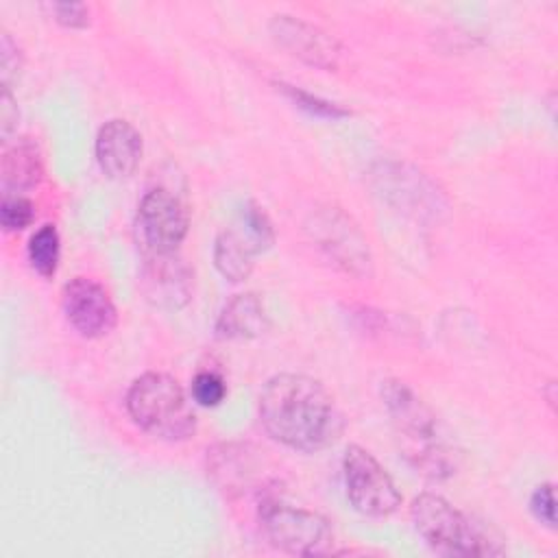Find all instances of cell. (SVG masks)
I'll use <instances>...</instances> for the list:
<instances>
[{
	"instance_id": "cell-1",
	"label": "cell",
	"mask_w": 558,
	"mask_h": 558,
	"mask_svg": "<svg viewBox=\"0 0 558 558\" xmlns=\"http://www.w3.org/2000/svg\"><path fill=\"white\" fill-rule=\"evenodd\" d=\"M257 410L270 438L305 453L331 447L344 429L342 412L331 392L307 375L281 373L270 377Z\"/></svg>"
},
{
	"instance_id": "cell-2",
	"label": "cell",
	"mask_w": 558,
	"mask_h": 558,
	"mask_svg": "<svg viewBox=\"0 0 558 558\" xmlns=\"http://www.w3.org/2000/svg\"><path fill=\"white\" fill-rule=\"evenodd\" d=\"M381 401L408 462L429 480L453 475L458 453L440 432L438 418L425 401L399 379H386L381 384Z\"/></svg>"
},
{
	"instance_id": "cell-3",
	"label": "cell",
	"mask_w": 558,
	"mask_h": 558,
	"mask_svg": "<svg viewBox=\"0 0 558 558\" xmlns=\"http://www.w3.org/2000/svg\"><path fill=\"white\" fill-rule=\"evenodd\" d=\"M133 423L161 440H185L196 432V414L181 384L166 373H144L126 392Z\"/></svg>"
},
{
	"instance_id": "cell-4",
	"label": "cell",
	"mask_w": 558,
	"mask_h": 558,
	"mask_svg": "<svg viewBox=\"0 0 558 558\" xmlns=\"http://www.w3.org/2000/svg\"><path fill=\"white\" fill-rule=\"evenodd\" d=\"M410 514L423 541L442 556H495L506 551L486 527L440 495H418L412 501Z\"/></svg>"
},
{
	"instance_id": "cell-5",
	"label": "cell",
	"mask_w": 558,
	"mask_h": 558,
	"mask_svg": "<svg viewBox=\"0 0 558 558\" xmlns=\"http://www.w3.org/2000/svg\"><path fill=\"white\" fill-rule=\"evenodd\" d=\"M257 519L266 538L281 551L294 556L333 554V530L318 512L294 508L279 497H262Z\"/></svg>"
},
{
	"instance_id": "cell-6",
	"label": "cell",
	"mask_w": 558,
	"mask_h": 558,
	"mask_svg": "<svg viewBox=\"0 0 558 558\" xmlns=\"http://www.w3.org/2000/svg\"><path fill=\"white\" fill-rule=\"evenodd\" d=\"M307 231L316 246L347 275L364 279L373 275V255L360 227L340 207H318Z\"/></svg>"
},
{
	"instance_id": "cell-7",
	"label": "cell",
	"mask_w": 558,
	"mask_h": 558,
	"mask_svg": "<svg viewBox=\"0 0 558 558\" xmlns=\"http://www.w3.org/2000/svg\"><path fill=\"white\" fill-rule=\"evenodd\" d=\"M190 229V209L168 187L148 190L137 207L135 235L142 253H177Z\"/></svg>"
},
{
	"instance_id": "cell-8",
	"label": "cell",
	"mask_w": 558,
	"mask_h": 558,
	"mask_svg": "<svg viewBox=\"0 0 558 558\" xmlns=\"http://www.w3.org/2000/svg\"><path fill=\"white\" fill-rule=\"evenodd\" d=\"M347 499L364 517L381 519L392 514L401 495L388 471L360 445H351L342 458Z\"/></svg>"
},
{
	"instance_id": "cell-9",
	"label": "cell",
	"mask_w": 558,
	"mask_h": 558,
	"mask_svg": "<svg viewBox=\"0 0 558 558\" xmlns=\"http://www.w3.org/2000/svg\"><path fill=\"white\" fill-rule=\"evenodd\" d=\"M268 31L277 46L307 65L320 70H336L340 65L342 48L338 39L312 22L281 13L270 20Z\"/></svg>"
},
{
	"instance_id": "cell-10",
	"label": "cell",
	"mask_w": 558,
	"mask_h": 558,
	"mask_svg": "<svg viewBox=\"0 0 558 558\" xmlns=\"http://www.w3.org/2000/svg\"><path fill=\"white\" fill-rule=\"evenodd\" d=\"M61 305L68 323L83 338H102L118 323V312L109 292L87 277H76L63 286Z\"/></svg>"
},
{
	"instance_id": "cell-11",
	"label": "cell",
	"mask_w": 558,
	"mask_h": 558,
	"mask_svg": "<svg viewBox=\"0 0 558 558\" xmlns=\"http://www.w3.org/2000/svg\"><path fill=\"white\" fill-rule=\"evenodd\" d=\"M142 292L159 310H181L192 299L194 272L177 253H144Z\"/></svg>"
},
{
	"instance_id": "cell-12",
	"label": "cell",
	"mask_w": 558,
	"mask_h": 558,
	"mask_svg": "<svg viewBox=\"0 0 558 558\" xmlns=\"http://www.w3.org/2000/svg\"><path fill=\"white\" fill-rule=\"evenodd\" d=\"M142 135L126 120H109L96 135V161L109 179L131 177L142 159Z\"/></svg>"
},
{
	"instance_id": "cell-13",
	"label": "cell",
	"mask_w": 558,
	"mask_h": 558,
	"mask_svg": "<svg viewBox=\"0 0 558 558\" xmlns=\"http://www.w3.org/2000/svg\"><path fill=\"white\" fill-rule=\"evenodd\" d=\"M44 179V161L39 146L31 137L7 142L0 157L2 194H20L33 190Z\"/></svg>"
},
{
	"instance_id": "cell-14",
	"label": "cell",
	"mask_w": 558,
	"mask_h": 558,
	"mask_svg": "<svg viewBox=\"0 0 558 558\" xmlns=\"http://www.w3.org/2000/svg\"><path fill=\"white\" fill-rule=\"evenodd\" d=\"M270 320L255 292L235 294L225 303L216 320V336L222 340H251L266 333Z\"/></svg>"
},
{
	"instance_id": "cell-15",
	"label": "cell",
	"mask_w": 558,
	"mask_h": 558,
	"mask_svg": "<svg viewBox=\"0 0 558 558\" xmlns=\"http://www.w3.org/2000/svg\"><path fill=\"white\" fill-rule=\"evenodd\" d=\"M255 255L257 251L253 244L233 225L222 229L214 242V264L218 272L233 283L248 279L253 272Z\"/></svg>"
},
{
	"instance_id": "cell-16",
	"label": "cell",
	"mask_w": 558,
	"mask_h": 558,
	"mask_svg": "<svg viewBox=\"0 0 558 558\" xmlns=\"http://www.w3.org/2000/svg\"><path fill=\"white\" fill-rule=\"evenodd\" d=\"M61 242L54 225L39 227L28 240V262L41 277H52L59 268Z\"/></svg>"
},
{
	"instance_id": "cell-17",
	"label": "cell",
	"mask_w": 558,
	"mask_h": 558,
	"mask_svg": "<svg viewBox=\"0 0 558 558\" xmlns=\"http://www.w3.org/2000/svg\"><path fill=\"white\" fill-rule=\"evenodd\" d=\"M233 227L253 244V248L257 253H264L275 244L272 222H270L268 214L264 211V207H259L255 201H246L242 205Z\"/></svg>"
},
{
	"instance_id": "cell-18",
	"label": "cell",
	"mask_w": 558,
	"mask_h": 558,
	"mask_svg": "<svg viewBox=\"0 0 558 558\" xmlns=\"http://www.w3.org/2000/svg\"><path fill=\"white\" fill-rule=\"evenodd\" d=\"M275 85H277V89H279L288 100L294 102V107L307 111L310 116L325 118V120H340V118L351 116V111L344 109L342 105L331 102V100H327V98H320V96H316V94H310V92H305V89H301V87H296V85H290V83H283V81H279V83H275Z\"/></svg>"
},
{
	"instance_id": "cell-19",
	"label": "cell",
	"mask_w": 558,
	"mask_h": 558,
	"mask_svg": "<svg viewBox=\"0 0 558 558\" xmlns=\"http://www.w3.org/2000/svg\"><path fill=\"white\" fill-rule=\"evenodd\" d=\"M35 220V205L22 194H2L0 203V227L7 233L22 231Z\"/></svg>"
},
{
	"instance_id": "cell-20",
	"label": "cell",
	"mask_w": 558,
	"mask_h": 558,
	"mask_svg": "<svg viewBox=\"0 0 558 558\" xmlns=\"http://www.w3.org/2000/svg\"><path fill=\"white\" fill-rule=\"evenodd\" d=\"M190 392H192V399L203 405V408H214L218 405L225 395H227V384L225 379L214 373V371H201L194 375L192 379V386H190Z\"/></svg>"
},
{
	"instance_id": "cell-21",
	"label": "cell",
	"mask_w": 558,
	"mask_h": 558,
	"mask_svg": "<svg viewBox=\"0 0 558 558\" xmlns=\"http://www.w3.org/2000/svg\"><path fill=\"white\" fill-rule=\"evenodd\" d=\"M22 65H24V57H22L20 46L13 41V37L7 31H2V35H0V70H2L4 87H11L13 81L20 78Z\"/></svg>"
},
{
	"instance_id": "cell-22",
	"label": "cell",
	"mask_w": 558,
	"mask_h": 558,
	"mask_svg": "<svg viewBox=\"0 0 558 558\" xmlns=\"http://www.w3.org/2000/svg\"><path fill=\"white\" fill-rule=\"evenodd\" d=\"M46 9L65 28H85L89 24V9L83 2H48Z\"/></svg>"
},
{
	"instance_id": "cell-23",
	"label": "cell",
	"mask_w": 558,
	"mask_h": 558,
	"mask_svg": "<svg viewBox=\"0 0 558 558\" xmlns=\"http://www.w3.org/2000/svg\"><path fill=\"white\" fill-rule=\"evenodd\" d=\"M530 510L545 527H556V501H554V486L541 484L530 497Z\"/></svg>"
},
{
	"instance_id": "cell-24",
	"label": "cell",
	"mask_w": 558,
	"mask_h": 558,
	"mask_svg": "<svg viewBox=\"0 0 558 558\" xmlns=\"http://www.w3.org/2000/svg\"><path fill=\"white\" fill-rule=\"evenodd\" d=\"M17 120H20V111H17L15 98L11 94V87L2 85V94H0V135H2V142H9V135L17 129Z\"/></svg>"
}]
</instances>
